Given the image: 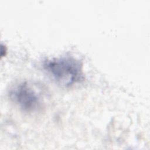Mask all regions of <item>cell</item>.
<instances>
[{
  "label": "cell",
  "mask_w": 150,
  "mask_h": 150,
  "mask_svg": "<svg viewBox=\"0 0 150 150\" xmlns=\"http://www.w3.org/2000/svg\"><path fill=\"white\" fill-rule=\"evenodd\" d=\"M43 68L57 84L66 87L80 82L84 77L82 63L70 56L47 60Z\"/></svg>",
  "instance_id": "6da1fadb"
},
{
  "label": "cell",
  "mask_w": 150,
  "mask_h": 150,
  "mask_svg": "<svg viewBox=\"0 0 150 150\" xmlns=\"http://www.w3.org/2000/svg\"><path fill=\"white\" fill-rule=\"evenodd\" d=\"M11 100L22 110L35 112L42 109L44 104V94L36 84L24 81L15 85L10 90Z\"/></svg>",
  "instance_id": "7a4b0ae2"
}]
</instances>
